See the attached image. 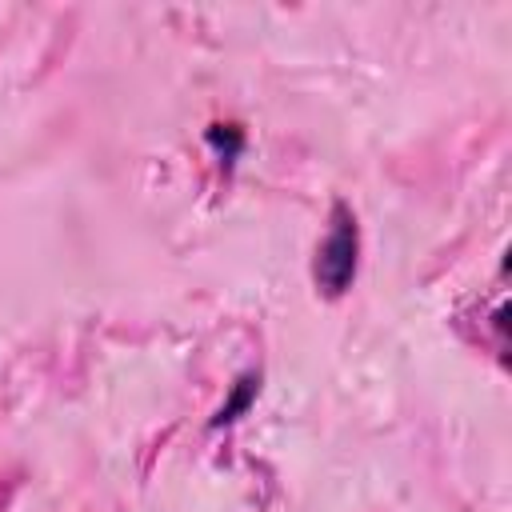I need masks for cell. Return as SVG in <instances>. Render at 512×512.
<instances>
[{"label": "cell", "mask_w": 512, "mask_h": 512, "mask_svg": "<svg viewBox=\"0 0 512 512\" xmlns=\"http://www.w3.org/2000/svg\"><path fill=\"white\" fill-rule=\"evenodd\" d=\"M356 260H360V228L356 216L344 200L332 204V228L324 236V244L316 248V264L312 276L320 284L324 296H344L356 280Z\"/></svg>", "instance_id": "1"}, {"label": "cell", "mask_w": 512, "mask_h": 512, "mask_svg": "<svg viewBox=\"0 0 512 512\" xmlns=\"http://www.w3.org/2000/svg\"><path fill=\"white\" fill-rule=\"evenodd\" d=\"M256 392H260V376H256V372L240 376V380H236V388H232V396H228V400L220 404V412L212 416V428H228V424H236V420L252 408Z\"/></svg>", "instance_id": "2"}, {"label": "cell", "mask_w": 512, "mask_h": 512, "mask_svg": "<svg viewBox=\"0 0 512 512\" xmlns=\"http://www.w3.org/2000/svg\"><path fill=\"white\" fill-rule=\"evenodd\" d=\"M208 144L224 156V164H232L240 156V148H244V128L240 124H212L208 128Z\"/></svg>", "instance_id": "3"}]
</instances>
